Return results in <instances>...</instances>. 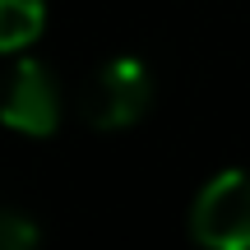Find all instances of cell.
<instances>
[{
	"label": "cell",
	"mask_w": 250,
	"mask_h": 250,
	"mask_svg": "<svg viewBox=\"0 0 250 250\" xmlns=\"http://www.w3.org/2000/svg\"><path fill=\"white\" fill-rule=\"evenodd\" d=\"M190 236L213 250H250V171H218L190 204Z\"/></svg>",
	"instance_id": "obj_2"
},
{
	"label": "cell",
	"mask_w": 250,
	"mask_h": 250,
	"mask_svg": "<svg viewBox=\"0 0 250 250\" xmlns=\"http://www.w3.org/2000/svg\"><path fill=\"white\" fill-rule=\"evenodd\" d=\"M46 0H0V51H23L42 37Z\"/></svg>",
	"instance_id": "obj_4"
},
{
	"label": "cell",
	"mask_w": 250,
	"mask_h": 250,
	"mask_svg": "<svg viewBox=\"0 0 250 250\" xmlns=\"http://www.w3.org/2000/svg\"><path fill=\"white\" fill-rule=\"evenodd\" d=\"M42 241V227L19 208H0V250H33Z\"/></svg>",
	"instance_id": "obj_5"
},
{
	"label": "cell",
	"mask_w": 250,
	"mask_h": 250,
	"mask_svg": "<svg viewBox=\"0 0 250 250\" xmlns=\"http://www.w3.org/2000/svg\"><path fill=\"white\" fill-rule=\"evenodd\" d=\"M153 107V74L139 56H116L107 61L98 74H88L79 93V116L83 125L102 134H116L130 130V125L144 121V111Z\"/></svg>",
	"instance_id": "obj_1"
},
{
	"label": "cell",
	"mask_w": 250,
	"mask_h": 250,
	"mask_svg": "<svg viewBox=\"0 0 250 250\" xmlns=\"http://www.w3.org/2000/svg\"><path fill=\"white\" fill-rule=\"evenodd\" d=\"M61 79L51 74L46 61H19L5 79V93H0V121L9 130L28 134V139H46L61 125Z\"/></svg>",
	"instance_id": "obj_3"
}]
</instances>
